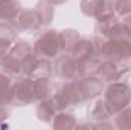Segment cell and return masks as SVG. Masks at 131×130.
<instances>
[{"mask_svg": "<svg viewBox=\"0 0 131 130\" xmlns=\"http://www.w3.org/2000/svg\"><path fill=\"white\" fill-rule=\"evenodd\" d=\"M124 22H125V25L130 28V31H131V14H128V15H124V17H121Z\"/></svg>", "mask_w": 131, "mask_h": 130, "instance_id": "obj_33", "label": "cell"}, {"mask_svg": "<svg viewBox=\"0 0 131 130\" xmlns=\"http://www.w3.org/2000/svg\"><path fill=\"white\" fill-rule=\"evenodd\" d=\"M18 31L11 22H0V40H6L11 43L17 41Z\"/></svg>", "mask_w": 131, "mask_h": 130, "instance_id": "obj_27", "label": "cell"}, {"mask_svg": "<svg viewBox=\"0 0 131 130\" xmlns=\"http://www.w3.org/2000/svg\"><path fill=\"white\" fill-rule=\"evenodd\" d=\"M119 18H121V17H119L116 12H110V14L101 15L99 18H96V23H95V34L108 38V37H110V32H111V28L114 26V23H116Z\"/></svg>", "mask_w": 131, "mask_h": 130, "instance_id": "obj_15", "label": "cell"}, {"mask_svg": "<svg viewBox=\"0 0 131 130\" xmlns=\"http://www.w3.org/2000/svg\"><path fill=\"white\" fill-rule=\"evenodd\" d=\"M9 54L14 55L15 58H18V60L23 63L29 55H32L34 54L32 43H29V41H26V40H18V38H17V41L12 44Z\"/></svg>", "mask_w": 131, "mask_h": 130, "instance_id": "obj_25", "label": "cell"}, {"mask_svg": "<svg viewBox=\"0 0 131 130\" xmlns=\"http://www.w3.org/2000/svg\"><path fill=\"white\" fill-rule=\"evenodd\" d=\"M131 70L119 61H111V60H102L101 67H99L98 77L104 81V84H110L114 81L127 80L128 73Z\"/></svg>", "mask_w": 131, "mask_h": 130, "instance_id": "obj_7", "label": "cell"}, {"mask_svg": "<svg viewBox=\"0 0 131 130\" xmlns=\"http://www.w3.org/2000/svg\"><path fill=\"white\" fill-rule=\"evenodd\" d=\"M52 99L55 101L58 110H70L73 107H79L81 104H84V98L81 95L78 80L61 81L53 89Z\"/></svg>", "mask_w": 131, "mask_h": 130, "instance_id": "obj_2", "label": "cell"}, {"mask_svg": "<svg viewBox=\"0 0 131 130\" xmlns=\"http://www.w3.org/2000/svg\"><path fill=\"white\" fill-rule=\"evenodd\" d=\"M35 11L41 20V25L44 28H47L55 17V6L52 3H49L47 0H38L35 5Z\"/></svg>", "mask_w": 131, "mask_h": 130, "instance_id": "obj_22", "label": "cell"}, {"mask_svg": "<svg viewBox=\"0 0 131 130\" xmlns=\"http://www.w3.org/2000/svg\"><path fill=\"white\" fill-rule=\"evenodd\" d=\"M23 9L20 0H0V22H14Z\"/></svg>", "mask_w": 131, "mask_h": 130, "instance_id": "obj_14", "label": "cell"}, {"mask_svg": "<svg viewBox=\"0 0 131 130\" xmlns=\"http://www.w3.org/2000/svg\"><path fill=\"white\" fill-rule=\"evenodd\" d=\"M102 60L99 57H89L79 61V78L81 77H93L98 75Z\"/></svg>", "mask_w": 131, "mask_h": 130, "instance_id": "obj_23", "label": "cell"}, {"mask_svg": "<svg viewBox=\"0 0 131 130\" xmlns=\"http://www.w3.org/2000/svg\"><path fill=\"white\" fill-rule=\"evenodd\" d=\"M102 97L107 101L108 107L111 109V112L114 115L119 110H122L124 107L131 104V86L127 83V80L105 84Z\"/></svg>", "mask_w": 131, "mask_h": 130, "instance_id": "obj_3", "label": "cell"}, {"mask_svg": "<svg viewBox=\"0 0 131 130\" xmlns=\"http://www.w3.org/2000/svg\"><path fill=\"white\" fill-rule=\"evenodd\" d=\"M37 103L35 89H34V78L28 75H20L14 80V99L12 104L23 107Z\"/></svg>", "mask_w": 131, "mask_h": 130, "instance_id": "obj_5", "label": "cell"}, {"mask_svg": "<svg viewBox=\"0 0 131 130\" xmlns=\"http://www.w3.org/2000/svg\"><path fill=\"white\" fill-rule=\"evenodd\" d=\"M121 63L125 66L127 69L131 70V41H130V46H128V51H127V54H125V57H124V60Z\"/></svg>", "mask_w": 131, "mask_h": 130, "instance_id": "obj_31", "label": "cell"}, {"mask_svg": "<svg viewBox=\"0 0 131 130\" xmlns=\"http://www.w3.org/2000/svg\"><path fill=\"white\" fill-rule=\"evenodd\" d=\"M108 38H116V40H131V31L130 28L125 25V22L122 18H119L114 26L111 28V32Z\"/></svg>", "mask_w": 131, "mask_h": 130, "instance_id": "obj_26", "label": "cell"}, {"mask_svg": "<svg viewBox=\"0 0 131 130\" xmlns=\"http://www.w3.org/2000/svg\"><path fill=\"white\" fill-rule=\"evenodd\" d=\"M57 113H58V107L52 98H46V99L35 103V115H37L38 121L50 124V121L55 118Z\"/></svg>", "mask_w": 131, "mask_h": 130, "instance_id": "obj_12", "label": "cell"}, {"mask_svg": "<svg viewBox=\"0 0 131 130\" xmlns=\"http://www.w3.org/2000/svg\"><path fill=\"white\" fill-rule=\"evenodd\" d=\"M49 3H52L53 6H61V5H64V3H67L69 0H47Z\"/></svg>", "mask_w": 131, "mask_h": 130, "instance_id": "obj_32", "label": "cell"}, {"mask_svg": "<svg viewBox=\"0 0 131 130\" xmlns=\"http://www.w3.org/2000/svg\"><path fill=\"white\" fill-rule=\"evenodd\" d=\"M53 75L60 81H73L79 78V61L72 54H60L53 60Z\"/></svg>", "mask_w": 131, "mask_h": 130, "instance_id": "obj_4", "label": "cell"}, {"mask_svg": "<svg viewBox=\"0 0 131 130\" xmlns=\"http://www.w3.org/2000/svg\"><path fill=\"white\" fill-rule=\"evenodd\" d=\"M114 129L117 130H131V104L119 110L111 118Z\"/></svg>", "mask_w": 131, "mask_h": 130, "instance_id": "obj_24", "label": "cell"}, {"mask_svg": "<svg viewBox=\"0 0 131 130\" xmlns=\"http://www.w3.org/2000/svg\"><path fill=\"white\" fill-rule=\"evenodd\" d=\"M9 118V110H8V106H2L0 104V127L8 121Z\"/></svg>", "mask_w": 131, "mask_h": 130, "instance_id": "obj_30", "label": "cell"}, {"mask_svg": "<svg viewBox=\"0 0 131 130\" xmlns=\"http://www.w3.org/2000/svg\"><path fill=\"white\" fill-rule=\"evenodd\" d=\"M52 75H53V60L37 57L29 77L31 78H46V77L52 78Z\"/></svg>", "mask_w": 131, "mask_h": 130, "instance_id": "obj_18", "label": "cell"}, {"mask_svg": "<svg viewBox=\"0 0 131 130\" xmlns=\"http://www.w3.org/2000/svg\"><path fill=\"white\" fill-rule=\"evenodd\" d=\"M12 44H14V43H11V41L0 40V58H3L5 55H8V54H9V51H11Z\"/></svg>", "mask_w": 131, "mask_h": 130, "instance_id": "obj_29", "label": "cell"}, {"mask_svg": "<svg viewBox=\"0 0 131 130\" xmlns=\"http://www.w3.org/2000/svg\"><path fill=\"white\" fill-rule=\"evenodd\" d=\"M34 89H35V99L41 101L46 98H52L53 95V83L52 78L46 77V78H34Z\"/></svg>", "mask_w": 131, "mask_h": 130, "instance_id": "obj_21", "label": "cell"}, {"mask_svg": "<svg viewBox=\"0 0 131 130\" xmlns=\"http://www.w3.org/2000/svg\"><path fill=\"white\" fill-rule=\"evenodd\" d=\"M34 54L40 58H49L55 60L61 54V44H60V31L44 28L40 29L32 41Z\"/></svg>", "mask_w": 131, "mask_h": 130, "instance_id": "obj_1", "label": "cell"}, {"mask_svg": "<svg viewBox=\"0 0 131 130\" xmlns=\"http://www.w3.org/2000/svg\"><path fill=\"white\" fill-rule=\"evenodd\" d=\"M81 12L89 18H99L101 15L114 12L113 0H81L79 2Z\"/></svg>", "mask_w": 131, "mask_h": 130, "instance_id": "obj_10", "label": "cell"}, {"mask_svg": "<svg viewBox=\"0 0 131 130\" xmlns=\"http://www.w3.org/2000/svg\"><path fill=\"white\" fill-rule=\"evenodd\" d=\"M131 40H116V38H105L102 43V49L99 52L101 60H111V61H122Z\"/></svg>", "mask_w": 131, "mask_h": 130, "instance_id": "obj_6", "label": "cell"}, {"mask_svg": "<svg viewBox=\"0 0 131 130\" xmlns=\"http://www.w3.org/2000/svg\"><path fill=\"white\" fill-rule=\"evenodd\" d=\"M12 25L17 28L18 32H38L43 28L35 8H23Z\"/></svg>", "mask_w": 131, "mask_h": 130, "instance_id": "obj_8", "label": "cell"}, {"mask_svg": "<svg viewBox=\"0 0 131 130\" xmlns=\"http://www.w3.org/2000/svg\"><path fill=\"white\" fill-rule=\"evenodd\" d=\"M78 86H79L81 95L84 98V103L92 101V99H95V98L101 97V95L104 94V89H105L104 81L99 78L98 75L78 78Z\"/></svg>", "mask_w": 131, "mask_h": 130, "instance_id": "obj_9", "label": "cell"}, {"mask_svg": "<svg viewBox=\"0 0 131 130\" xmlns=\"http://www.w3.org/2000/svg\"><path fill=\"white\" fill-rule=\"evenodd\" d=\"M81 38V34L73 28H66L60 31V44H61V54H70Z\"/></svg>", "mask_w": 131, "mask_h": 130, "instance_id": "obj_19", "label": "cell"}, {"mask_svg": "<svg viewBox=\"0 0 131 130\" xmlns=\"http://www.w3.org/2000/svg\"><path fill=\"white\" fill-rule=\"evenodd\" d=\"M87 118L90 121H93L95 124L96 123H104V121H110L113 118V112L108 107L107 101L104 99L102 95L90 101V106H89V110H87Z\"/></svg>", "mask_w": 131, "mask_h": 130, "instance_id": "obj_11", "label": "cell"}, {"mask_svg": "<svg viewBox=\"0 0 131 130\" xmlns=\"http://www.w3.org/2000/svg\"><path fill=\"white\" fill-rule=\"evenodd\" d=\"M113 8L119 17L128 15L131 14V0H113Z\"/></svg>", "mask_w": 131, "mask_h": 130, "instance_id": "obj_28", "label": "cell"}, {"mask_svg": "<svg viewBox=\"0 0 131 130\" xmlns=\"http://www.w3.org/2000/svg\"><path fill=\"white\" fill-rule=\"evenodd\" d=\"M76 116L70 110H58L55 118L50 121V127L60 130H69V129H76Z\"/></svg>", "mask_w": 131, "mask_h": 130, "instance_id": "obj_16", "label": "cell"}, {"mask_svg": "<svg viewBox=\"0 0 131 130\" xmlns=\"http://www.w3.org/2000/svg\"><path fill=\"white\" fill-rule=\"evenodd\" d=\"M14 77L0 70V104L12 106L14 99Z\"/></svg>", "mask_w": 131, "mask_h": 130, "instance_id": "obj_13", "label": "cell"}, {"mask_svg": "<svg viewBox=\"0 0 131 130\" xmlns=\"http://www.w3.org/2000/svg\"><path fill=\"white\" fill-rule=\"evenodd\" d=\"M70 54H72V57H73L75 60H78V61L85 60V58H89V57H96V55H95V48H93L92 38H84V37H81V38L78 40V43L75 44V48H73V51H72Z\"/></svg>", "mask_w": 131, "mask_h": 130, "instance_id": "obj_17", "label": "cell"}, {"mask_svg": "<svg viewBox=\"0 0 131 130\" xmlns=\"http://www.w3.org/2000/svg\"><path fill=\"white\" fill-rule=\"evenodd\" d=\"M0 70H3L5 73L17 78V77L23 75V63L18 58H15L14 55L8 54L3 58H0Z\"/></svg>", "mask_w": 131, "mask_h": 130, "instance_id": "obj_20", "label": "cell"}]
</instances>
